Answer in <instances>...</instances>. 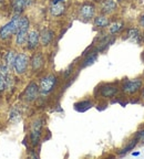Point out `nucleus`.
Masks as SVG:
<instances>
[{
	"instance_id": "1",
	"label": "nucleus",
	"mask_w": 144,
	"mask_h": 159,
	"mask_svg": "<svg viewBox=\"0 0 144 159\" xmlns=\"http://www.w3.org/2000/svg\"><path fill=\"white\" fill-rule=\"evenodd\" d=\"M29 27H30L29 19H28L27 17L20 18L19 28H18V31H17V33H16V43H17V45L21 47V45H23L25 43H27Z\"/></svg>"
},
{
	"instance_id": "2",
	"label": "nucleus",
	"mask_w": 144,
	"mask_h": 159,
	"mask_svg": "<svg viewBox=\"0 0 144 159\" xmlns=\"http://www.w3.org/2000/svg\"><path fill=\"white\" fill-rule=\"evenodd\" d=\"M20 16L16 15L12 19L10 20L9 22L6 23L5 25L1 27L0 29V39L7 40L9 39L13 33H17L18 28H19V22H20Z\"/></svg>"
},
{
	"instance_id": "3",
	"label": "nucleus",
	"mask_w": 144,
	"mask_h": 159,
	"mask_svg": "<svg viewBox=\"0 0 144 159\" xmlns=\"http://www.w3.org/2000/svg\"><path fill=\"white\" fill-rule=\"evenodd\" d=\"M55 84H57V77L52 74H49L41 79L39 91L41 92V94L47 95V94H49L51 91H53Z\"/></svg>"
},
{
	"instance_id": "4",
	"label": "nucleus",
	"mask_w": 144,
	"mask_h": 159,
	"mask_svg": "<svg viewBox=\"0 0 144 159\" xmlns=\"http://www.w3.org/2000/svg\"><path fill=\"white\" fill-rule=\"evenodd\" d=\"M28 64H29V57H28V55L26 53H19L17 55V59H16L13 70L16 71L17 74H23L27 71Z\"/></svg>"
},
{
	"instance_id": "5",
	"label": "nucleus",
	"mask_w": 144,
	"mask_h": 159,
	"mask_svg": "<svg viewBox=\"0 0 144 159\" xmlns=\"http://www.w3.org/2000/svg\"><path fill=\"white\" fill-rule=\"evenodd\" d=\"M142 86V81L141 80H127L125 81L122 89H123V92L127 93L129 95H133L135 93H137L140 91Z\"/></svg>"
},
{
	"instance_id": "6",
	"label": "nucleus",
	"mask_w": 144,
	"mask_h": 159,
	"mask_svg": "<svg viewBox=\"0 0 144 159\" xmlns=\"http://www.w3.org/2000/svg\"><path fill=\"white\" fill-rule=\"evenodd\" d=\"M39 86L36 83H30L25 91V99L27 102H33L39 95Z\"/></svg>"
},
{
	"instance_id": "7",
	"label": "nucleus",
	"mask_w": 144,
	"mask_h": 159,
	"mask_svg": "<svg viewBox=\"0 0 144 159\" xmlns=\"http://www.w3.org/2000/svg\"><path fill=\"white\" fill-rule=\"evenodd\" d=\"M95 8L92 3H84L80 8V17L85 21H89L94 17Z\"/></svg>"
},
{
	"instance_id": "8",
	"label": "nucleus",
	"mask_w": 144,
	"mask_h": 159,
	"mask_svg": "<svg viewBox=\"0 0 144 159\" xmlns=\"http://www.w3.org/2000/svg\"><path fill=\"white\" fill-rule=\"evenodd\" d=\"M40 41V33L38 30H31L29 33H28V38H27V44H28V49L29 50H33L38 47Z\"/></svg>"
},
{
	"instance_id": "9",
	"label": "nucleus",
	"mask_w": 144,
	"mask_h": 159,
	"mask_svg": "<svg viewBox=\"0 0 144 159\" xmlns=\"http://www.w3.org/2000/svg\"><path fill=\"white\" fill-rule=\"evenodd\" d=\"M41 120L37 119L32 125V129H31V140H32V145H37L39 142L40 135H41Z\"/></svg>"
},
{
	"instance_id": "10",
	"label": "nucleus",
	"mask_w": 144,
	"mask_h": 159,
	"mask_svg": "<svg viewBox=\"0 0 144 159\" xmlns=\"http://www.w3.org/2000/svg\"><path fill=\"white\" fill-rule=\"evenodd\" d=\"M53 38H55V32L50 29H45L42 32L40 33V41L45 47H47L52 42Z\"/></svg>"
},
{
	"instance_id": "11",
	"label": "nucleus",
	"mask_w": 144,
	"mask_h": 159,
	"mask_svg": "<svg viewBox=\"0 0 144 159\" xmlns=\"http://www.w3.org/2000/svg\"><path fill=\"white\" fill-rule=\"evenodd\" d=\"M43 63H45V60H43V55L42 53H36L35 55L31 59V66L35 72L39 71L41 67L43 66Z\"/></svg>"
},
{
	"instance_id": "12",
	"label": "nucleus",
	"mask_w": 144,
	"mask_h": 159,
	"mask_svg": "<svg viewBox=\"0 0 144 159\" xmlns=\"http://www.w3.org/2000/svg\"><path fill=\"white\" fill-rule=\"evenodd\" d=\"M117 9V2L115 0H104L101 6V12L104 15H110Z\"/></svg>"
},
{
	"instance_id": "13",
	"label": "nucleus",
	"mask_w": 144,
	"mask_h": 159,
	"mask_svg": "<svg viewBox=\"0 0 144 159\" xmlns=\"http://www.w3.org/2000/svg\"><path fill=\"white\" fill-rule=\"evenodd\" d=\"M65 10V3L61 1V2H55L52 3L51 8H50V13L53 16V17H60L61 15H63Z\"/></svg>"
},
{
	"instance_id": "14",
	"label": "nucleus",
	"mask_w": 144,
	"mask_h": 159,
	"mask_svg": "<svg viewBox=\"0 0 144 159\" xmlns=\"http://www.w3.org/2000/svg\"><path fill=\"white\" fill-rule=\"evenodd\" d=\"M17 52H16L15 50H10L9 52L6 54L5 57V61H6V65H7L9 69H13L15 66V62H16V59H17Z\"/></svg>"
},
{
	"instance_id": "15",
	"label": "nucleus",
	"mask_w": 144,
	"mask_h": 159,
	"mask_svg": "<svg viewBox=\"0 0 144 159\" xmlns=\"http://www.w3.org/2000/svg\"><path fill=\"white\" fill-rule=\"evenodd\" d=\"M118 92V89L115 86H111V85H107L101 89V95L104 97H112L114 96Z\"/></svg>"
},
{
	"instance_id": "16",
	"label": "nucleus",
	"mask_w": 144,
	"mask_h": 159,
	"mask_svg": "<svg viewBox=\"0 0 144 159\" xmlns=\"http://www.w3.org/2000/svg\"><path fill=\"white\" fill-rule=\"evenodd\" d=\"M94 25L99 28H105V27H108V25H110V20L103 15L98 16L94 19Z\"/></svg>"
},
{
	"instance_id": "17",
	"label": "nucleus",
	"mask_w": 144,
	"mask_h": 159,
	"mask_svg": "<svg viewBox=\"0 0 144 159\" xmlns=\"http://www.w3.org/2000/svg\"><path fill=\"white\" fill-rule=\"evenodd\" d=\"M27 8V3H26V0H15L13 1V10H15L16 13H21L23 10Z\"/></svg>"
},
{
	"instance_id": "18",
	"label": "nucleus",
	"mask_w": 144,
	"mask_h": 159,
	"mask_svg": "<svg viewBox=\"0 0 144 159\" xmlns=\"http://www.w3.org/2000/svg\"><path fill=\"white\" fill-rule=\"evenodd\" d=\"M20 118H21V112H20L18 108H13L10 111L9 113V119L10 122L12 123H17L20 120Z\"/></svg>"
},
{
	"instance_id": "19",
	"label": "nucleus",
	"mask_w": 144,
	"mask_h": 159,
	"mask_svg": "<svg viewBox=\"0 0 144 159\" xmlns=\"http://www.w3.org/2000/svg\"><path fill=\"white\" fill-rule=\"evenodd\" d=\"M122 28H123V22H122V21L113 22L112 25H110V33H111V34H115V33L119 32Z\"/></svg>"
},
{
	"instance_id": "20",
	"label": "nucleus",
	"mask_w": 144,
	"mask_h": 159,
	"mask_svg": "<svg viewBox=\"0 0 144 159\" xmlns=\"http://www.w3.org/2000/svg\"><path fill=\"white\" fill-rule=\"evenodd\" d=\"M98 57V54L97 53H93V54H90L89 57H87V59L84 60V62H83V64H82V66H89V65L93 64V63L95 62V60H97Z\"/></svg>"
},
{
	"instance_id": "21",
	"label": "nucleus",
	"mask_w": 144,
	"mask_h": 159,
	"mask_svg": "<svg viewBox=\"0 0 144 159\" xmlns=\"http://www.w3.org/2000/svg\"><path fill=\"white\" fill-rule=\"evenodd\" d=\"M137 139L135 138L134 140H132V143H130V144L127 145V146L125 147V148L123 149V150H122V152H120V154H121V155H125V154H127V152H129L130 150H132V149L134 148L135 145H137Z\"/></svg>"
},
{
	"instance_id": "22",
	"label": "nucleus",
	"mask_w": 144,
	"mask_h": 159,
	"mask_svg": "<svg viewBox=\"0 0 144 159\" xmlns=\"http://www.w3.org/2000/svg\"><path fill=\"white\" fill-rule=\"evenodd\" d=\"M9 67L6 64H0V76L7 77L9 75Z\"/></svg>"
},
{
	"instance_id": "23",
	"label": "nucleus",
	"mask_w": 144,
	"mask_h": 159,
	"mask_svg": "<svg viewBox=\"0 0 144 159\" xmlns=\"http://www.w3.org/2000/svg\"><path fill=\"white\" fill-rule=\"evenodd\" d=\"M139 37V31H137V29H130L129 32H127V38L131 40L133 39H137V38Z\"/></svg>"
},
{
	"instance_id": "24",
	"label": "nucleus",
	"mask_w": 144,
	"mask_h": 159,
	"mask_svg": "<svg viewBox=\"0 0 144 159\" xmlns=\"http://www.w3.org/2000/svg\"><path fill=\"white\" fill-rule=\"evenodd\" d=\"M6 87H7V80L6 77L0 76V92H2Z\"/></svg>"
},
{
	"instance_id": "25",
	"label": "nucleus",
	"mask_w": 144,
	"mask_h": 159,
	"mask_svg": "<svg viewBox=\"0 0 144 159\" xmlns=\"http://www.w3.org/2000/svg\"><path fill=\"white\" fill-rule=\"evenodd\" d=\"M135 138L137 139V142H139V140H143V143H144V129H142V130H140V132L137 133Z\"/></svg>"
},
{
	"instance_id": "26",
	"label": "nucleus",
	"mask_w": 144,
	"mask_h": 159,
	"mask_svg": "<svg viewBox=\"0 0 144 159\" xmlns=\"http://www.w3.org/2000/svg\"><path fill=\"white\" fill-rule=\"evenodd\" d=\"M140 25L144 29V15H142L141 18H140Z\"/></svg>"
},
{
	"instance_id": "27",
	"label": "nucleus",
	"mask_w": 144,
	"mask_h": 159,
	"mask_svg": "<svg viewBox=\"0 0 144 159\" xmlns=\"http://www.w3.org/2000/svg\"><path fill=\"white\" fill-rule=\"evenodd\" d=\"M3 2H5V0H0V7L3 5Z\"/></svg>"
},
{
	"instance_id": "28",
	"label": "nucleus",
	"mask_w": 144,
	"mask_h": 159,
	"mask_svg": "<svg viewBox=\"0 0 144 159\" xmlns=\"http://www.w3.org/2000/svg\"><path fill=\"white\" fill-rule=\"evenodd\" d=\"M142 96H143V98H144V89H143V92H142Z\"/></svg>"
},
{
	"instance_id": "29",
	"label": "nucleus",
	"mask_w": 144,
	"mask_h": 159,
	"mask_svg": "<svg viewBox=\"0 0 144 159\" xmlns=\"http://www.w3.org/2000/svg\"><path fill=\"white\" fill-rule=\"evenodd\" d=\"M118 1H120V2H121V1H124V0H118Z\"/></svg>"
},
{
	"instance_id": "30",
	"label": "nucleus",
	"mask_w": 144,
	"mask_h": 159,
	"mask_svg": "<svg viewBox=\"0 0 144 159\" xmlns=\"http://www.w3.org/2000/svg\"><path fill=\"white\" fill-rule=\"evenodd\" d=\"M143 41H144V35H143Z\"/></svg>"
}]
</instances>
